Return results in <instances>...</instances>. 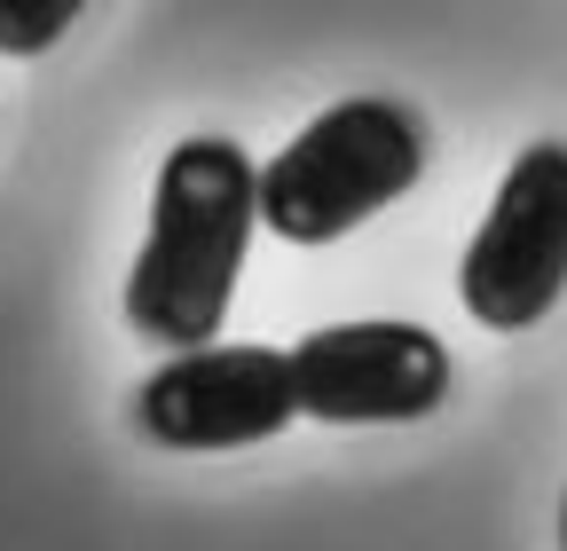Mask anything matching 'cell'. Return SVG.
Here are the masks:
<instances>
[{
	"label": "cell",
	"instance_id": "obj_1",
	"mask_svg": "<svg viewBox=\"0 0 567 551\" xmlns=\"http://www.w3.org/2000/svg\"><path fill=\"white\" fill-rule=\"evenodd\" d=\"M252 158L229 134H189L166 150L158 189H151V229H142L134 276H126V323L158 339L174 355L213 347V331L229 323L237 268L260 229L252 214Z\"/></svg>",
	"mask_w": 567,
	"mask_h": 551
},
{
	"label": "cell",
	"instance_id": "obj_2",
	"mask_svg": "<svg viewBox=\"0 0 567 551\" xmlns=\"http://www.w3.org/2000/svg\"><path fill=\"white\" fill-rule=\"evenodd\" d=\"M417 174H425V126L386 95H354L308 118L252 174V214L284 245H339L394 197H410Z\"/></svg>",
	"mask_w": 567,
	"mask_h": 551
},
{
	"label": "cell",
	"instance_id": "obj_3",
	"mask_svg": "<svg viewBox=\"0 0 567 551\" xmlns=\"http://www.w3.org/2000/svg\"><path fill=\"white\" fill-rule=\"evenodd\" d=\"M567 292V143H528L457 260V300L488 331H528Z\"/></svg>",
	"mask_w": 567,
	"mask_h": 551
},
{
	"label": "cell",
	"instance_id": "obj_4",
	"mask_svg": "<svg viewBox=\"0 0 567 551\" xmlns=\"http://www.w3.org/2000/svg\"><path fill=\"white\" fill-rule=\"evenodd\" d=\"M292 409L323 426H402L450 402V347L425 323H323L292 355Z\"/></svg>",
	"mask_w": 567,
	"mask_h": 551
},
{
	"label": "cell",
	"instance_id": "obj_5",
	"mask_svg": "<svg viewBox=\"0 0 567 551\" xmlns=\"http://www.w3.org/2000/svg\"><path fill=\"white\" fill-rule=\"evenodd\" d=\"M292 409V371H284V347H197L158 363L134 386V426L158 449L182 457H213V449H252L268 434H284Z\"/></svg>",
	"mask_w": 567,
	"mask_h": 551
},
{
	"label": "cell",
	"instance_id": "obj_6",
	"mask_svg": "<svg viewBox=\"0 0 567 551\" xmlns=\"http://www.w3.org/2000/svg\"><path fill=\"white\" fill-rule=\"evenodd\" d=\"M80 0H0V55H40L71 32Z\"/></svg>",
	"mask_w": 567,
	"mask_h": 551
},
{
	"label": "cell",
	"instance_id": "obj_7",
	"mask_svg": "<svg viewBox=\"0 0 567 551\" xmlns=\"http://www.w3.org/2000/svg\"><path fill=\"white\" fill-rule=\"evenodd\" d=\"M559 551H567V497H559Z\"/></svg>",
	"mask_w": 567,
	"mask_h": 551
}]
</instances>
